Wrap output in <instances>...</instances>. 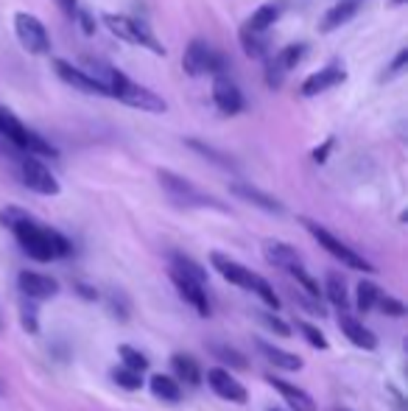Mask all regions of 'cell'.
I'll return each mask as SVG.
<instances>
[{
  "label": "cell",
  "instance_id": "1",
  "mask_svg": "<svg viewBox=\"0 0 408 411\" xmlns=\"http://www.w3.org/2000/svg\"><path fill=\"white\" fill-rule=\"evenodd\" d=\"M101 20H104V26H106L118 40H123V43H129V45L148 48V50L157 53V56H165V48L160 45V40L151 34V28H148L145 23H140L135 17H126V14H104Z\"/></svg>",
  "mask_w": 408,
  "mask_h": 411
},
{
  "label": "cell",
  "instance_id": "2",
  "mask_svg": "<svg viewBox=\"0 0 408 411\" xmlns=\"http://www.w3.org/2000/svg\"><path fill=\"white\" fill-rule=\"evenodd\" d=\"M157 180L162 185V190H165L177 204H182V207H216V210H224L221 202H216L213 196H207L204 190H199L196 185L187 182L184 177L174 174V171L160 168V171H157Z\"/></svg>",
  "mask_w": 408,
  "mask_h": 411
},
{
  "label": "cell",
  "instance_id": "3",
  "mask_svg": "<svg viewBox=\"0 0 408 411\" xmlns=\"http://www.w3.org/2000/svg\"><path fill=\"white\" fill-rule=\"evenodd\" d=\"M182 67L187 76H221L227 70V59L216 50L213 45L202 43V40H193L190 45L184 48V56H182Z\"/></svg>",
  "mask_w": 408,
  "mask_h": 411
},
{
  "label": "cell",
  "instance_id": "4",
  "mask_svg": "<svg viewBox=\"0 0 408 411\" xmlns=\"http://www.w3.org/2000/svg\"><path fill=\"white\" fill-rule=\"evenodd\" d=\"M302 224H305V229L314 235L319 241V246H324L336 261H341L344 266H350V269H358V272H375V266L369 263V261H363L361 255L355 252V249H350L341 238H336L333 232L327 227H321V224H316V221H311V219H302Z\"/></svg>",
  "mask_w": 408,
  "mask_h": 411
},
{
  "label": "cell",
  "instance_id": "5",
  "mask_svg": "<svg viewBox=\"0 0 408 411\" xmlns=\"http://www.w3.org/2000/svg\"><path fill=\"white\" fill-rule=\"evenodd\" d=\"M14 238H17V243L23 246V252H28L34 261H40V263H48V261H56L53 258V249H50V238H48V227L43 224H37L31 216H26V219H20L14 227Z\"/></svg>",
  "mask_w": 408,
  "mask_h": 411
},
{
  "label": "cell",
  "instance_id": "6",
  "mask_svg": "<svg viewBox=\"0 0 408 411\" xmlns=\"http://www.w3.org/2000/svg\"><path fill=\"white\" fill-rule=\"evenodd\" d=\"M14 31H17V40L20 45L26 48L28 53H48L50 50V37H48V28L43 26L40 17L28 14V11H17L14 14Z\"/></svg>",
  "mask_w": 408,
  "mask_h": 411
},
{
  "label": "cell",
  "instance_id": "7",
  "mask_svg": "<svg viewBox=\"0 0 408 411\" xmlns=\"http://www.w3.org/2000/svg\"><path fill=\"white\" fill-rule=\"evenodd\" d=\"M302 56H305V45H302V43L282 48L274 59H269V65H266V84H269L272 90H280L282 82H285V76L302 62Z\"/></svg>",
  "mask_w": 408,
  "mask_h": 411
},
{
  "label": "cell",
  "instance_id": "8",
  "mask_svg": "<svg viewBox=\"0 0 408 411\" xmlns=\"http://www.w3.org/2000/svg\"><path fill=\"white\" fill-rule=\"evenodd\" d=\"M112 98H118V101H123L135 109H143V112H165L168 109V104L157 92H151L148 87H140L132 79H123V84L115 90Z\"/></svg>",
  "mask_w": 408,
  "mask_h": 411
},
{
  "label": "cell",
  "instance_id": "9",
  "mask_svg": "<svg viewBox=\"0 0 408 411\" xmlns=\"http://www.w3.org/2000/svg\"><path fill=\"white\" fill-rule=\"evenodd\" d=\"M207 383L210 389L221 398V400H229V403H246L249 395H246V386L232 375V369L227 366H216L207 372Z\"/></svg>",
  "mask_w": 408,
  "mask_h": 411
},
{
  "label": "cell",
  "instance_id": "10",
  "mask_svg": "<svg viewBox=\"0 0 408 411\" xmlns=\"http://www.w3.org/2000/svg\"><path fill=\"white\" fill-rule=\"evenodd\" d=\"M20 177H23L26 187H31V190L40 193V196H56V193H59V182H56V177L48 171L40 160L26 157V160L20 163Z\"/></svg>",
  "mask_w": 408,
  "mask_h": 411
},
{
  "label": "cell",
  "instance_id": "11",
  "mask_svg": "<svg viewBox=\"0 0 408 411\" xmlns=\"http://www.w3.org/2000/svg\"><path fill=\"white\" fill-rule=\"evenodd\" d=\"M53 70H56V76H59L62 82H67V84L76 87V90L90 92V95H109L104 84H98L92 76H87L82 67H76V65L67 62V59H53Z\"/></svg>",
  "mask_w": 408,
  "mask_h": 411
},
{
  "label": "cell",
  "instance_id": "12",
  "mask_svg": "<svg viewBox=\"0 0 408 411\" xmlns=\"http://www.w3.org/2000/svg\"><path fill=\"white\" fill-rule=\"evenodd\" d=\"M210 261H213L216 272L221 274L224 280H229L232 285H238V288H246V291H255V285H258L260 274L249 272L246 266L235 263L232 258H227V255H221V252H213V255H210Z\"/></svg>",
  "mask_w": 408,
  "mask_h": 411
},
{
  "label": "cell",
  "instance_id": "13",
  "mask_svg": "<svg viewBox=\"0 0 408 411\" xmlns=\"http://www.w3.org/2000/svg\"><path fill=\"white\" fill-rule=\"evenodd\" d=\"M213 101L224 115H238L243 109V92L238 90V84L229 76H216L213 82Z\"/></svg>",
  "mask_w": 408,
  "mask_h": 411
},
{
  "label": "cell",
  "instance_id": "14",
  "mask_svg": "<svg viewBox=\"0 0 408 411\" xmlns=\"http://www.w3.org/2000/svg\"><path fill=\"white\" fill-rule=\"evenodd\" d=\"M229 193L232 196H238V199H243V202H249V204H255V207H260V210H266V213H285V207H282V202L280 199H274L272 193H266V190H260V187H255V185L249 182H232L229 185Z\"/></svg>",
  "mask_w": 408,
  "mask_h": 411
},
{
  "label": "cell",
  "instance_id": "15",
  "mask_svg": "<svg viewBox=\"0 0 408 411\" xmlns=\"http://www.w3.org/2000/svg\"><path fill=\"white\" fill-rule=\"evenodd\" d=\"M17 285H20V291H23L28 300H50V297L59 294V283H56L53 277L40 272H20Z\"/></svg>",
  "mask_w": 408,
  "mask_h": 411
},
{
  "label": "cell",
  "instance_id": "16",
  "mask_svg": "<svg viewBox=\"0 0 408 411\" xmlns=\"http://www.w3.org/2000/svg\"><path fill=\"white\" fill-rule=\"evenodd\" d=\"M171 280H174L177 291L184 297V302H190L199 317H210V302H207V294H204L202 283H196V280H190V277H184L180 272H171Z\"/></svg>",
  "mask_w": 408,
  "mask_h": 411
},
{
  "label": "cell",
  "instance_id": "17",
  "mask_svg": "<svg viewBox=\"0 0 408 411\" xmlns=\"http://www.w3.org/2000/svg\"><path fill=\"white\" fill-rule=\"evenodd\" d=\"M347 79V73L338 67V65H330V67H324V70H319L314 76H308L305 82H302V95L305 98H314L319 92L330 90V87H336V84H341Z\"/></svg>",
  "mask_w": 408,
  "mask_h": 411
},
{
  "label": "cell",
  "instance_id": "18",
  "mask_svg": "<svg viewBox=\"0 0 408 411\" xmlns=\"http://www.w3.org/2000/svg\"><path fill=\"white\" fill-rule=\"evenodd\" d=\"M266 380L282 395V400H285L294 411H316L314 398H311L305 389H299V386H294V383H288V380H282V378H274V375H269Z\"/></svg>",
  "mask_w": 408,
  "mask_h": 411
},
{
  "label": "cell",
  "instance_id": "19",
  "mask_svg": "<svg viewBox=\"0 0 408 411\" xmlns=\"http://www.w3.org/2000/svg\"><path fill=\"white\" fill-rule=\"evenodd\" d=\"M263 252H266L269 263H274L277 269H282V272H288V274L294 272L297 266H302L299 252H297L294 246H288V243H280V241H266Z\"/></svg>",
  "mask_w": 408,
  "mask_h": 411
},
{
  "label": "cell",
  "instance_id": "20",
  "mask_svg": "<svg viewBox=\"0 0 408 411\" xmlns=\"http://www.w3.org/2000/svg\"><path fill=\"white\" fill-rule=\"evenodd\" d=\"M338 327H341V333H344L355 347H361V350H377V336H375L372 330H366L358 319L347 317L344 311H341V317H338Z\"/></svg>",
  "mask_w": 408,
  "mask_h": 411
},
{
  "label": "cell",
  "instance_id": "21",
  "mask_svg": "<svg viewBox=\"0 0 408 411\" xmlns=\"http://www.w3.org/2000/svg\"><path fill=\"white\" fill-rule=\"evenodd\" d=\"M358 9H361V0H341V3H336V6L324 14V20H321V31L330 34V31H336L338 26L350 23V20L358 14Z\"/></svg>",
  "mask_w": 408,
  "mask_h": 411
},
{
  "label": "cell",
  "instance_id": "22",
  "mask_svg": "<svg viewBox=\"0 0 408 411\" xmlns=\"http://www.w3.org/2000/svg\"><path fill=\"white\" fill-rule=\"evenodd\" d=\"M171 369H174V375L180 378L184 386H199L202 378H204L199 361H196L193 356H187V353H177V356L171 358Z\"/></svg>",
  "mask_w": 408,
  "mask_h": 411
},
{
  "label": "cell",
  "instance_id": "23",
  "mask_svg": "<svg viewBox=\"0 0 408 411\" xmlns=\"http://www.w3.org/2000/svg\"><path fill=\"white\" fill-rule=\"evenodd\" d=\"M282 11H285V3H282V0L266 3V6H260L258 11H252V17L246 20V28H249V31H269L274 23L282 17Z\"/></svg>",
  "mask_w": 408,
  "mask_h": 411
},
{
  "label": "cell",
  "instance_id": "24",
  "mask_svg": "<svg viewBox=\"0 0 408 411\" xmlns=\"http://www.w3.org/2000/svg\"><path fill=\"white\" fill-rule=\"evenodd\" d=\"M255 347L260 350V356L269 364L280 366V369H302V358L294 356V353H288V350H280V347H274V344L263 341V339H255Z\"/></svg>",
  "mask_w": 408,
  "mask_h": 411
},
{
  "label": "cell",
  "instance_id": "25",
  "mask_svg": "<svg viewBox=\"0 0 408 411\" xmlns=\"http://www.w3.org/2000/svg\"><path fill=\"white\" fill-rule=\"evenodd\" d=\"M171 272H180L184 277H190V280H196V283H207V272L193 261V258H187V255H182V252H171Z\"/></svg>",
  "mask_w": 408,
  "mask_h": 411
},
{
  "label": "cell",
  "instance_id": "26",
  "mask_svg": "<svg viewBox=\"0 0 408 411\" xmlns=\"http://www.w3.org/2000/svg\"><path fill=\"white\" fill-rule=\"evenodd\" d=\"M324 291H327V300L338 308V311H347L350 308V297H347V285H344V277L338 272H330L327 274V285H324Z\"/></svg>",
  "mask_w": 408,
  "mask_h": 411
},
{
  "label": "cell",
  "instance_id": "27",
  "mask_svg": "<svg viewBox=\"0 0 408 411\" xmlns=\"http://www.w3.org/2000/svg\"><path fill=\"white\" fill-rule=\"evenodd\" d=\"M151 392H154L160 400H168V403H180L182 400L180 383H177L171 375H154V378H151Z\"/></svg>",
  "mask_w": 408,
  "mask_h": 411
},
{
  "label": "cell",
  "instance_id": "28",
  "mask_svg": "<svg viewBox=\"0 0 408 411\" xmlns=\"http://www.w3.org/2000/svg\"><path fill=\"white\" fill-rule=\"evenodd\" d=\"M0 135L6 140H11L17 148L23 146V137H26V126L17 121V115H11L6 106H0Z\"/></svg>",
  "mask_w": 408,
  "mask_h": 411
},
{
  "label": "cell",
  "instance_id": "29",
  "mask_svg": "<svg viewBox=\"0 0 408 411\" xmlns=\"http://www.w3.org/2000/svg\"><path fill=\"white\" fill-rule=\"evenodd\" d=\"M187 146H190L196 154H202L204 160H210V163H216V165H221V168H235V163H232L229 154L213 148V146H207V143H202V140H196V137H187Z\"/></svg>",
  "mask_w": 408,
  "mask_h": 411
},
{
  "label": "cell",
  "instance_id": "30",
  "mask_svg": "<svg viewBox=\"0 0 408 411\" xmlns=\"http://www.w3.org/2000/svg\"><path fill=\"white\" fill-rule=\"evenodd\" d=\"M241 45H243V53L246 56H252V59H260V56H266V37H263V31H249V28H243L241 31Z\"/></svg>",
  "mask_w": 408,
  "mask_h": 411
},
{
  "label": "cell",
  "instance_id": "31",
  "mask_svg": "<svg viewBox=\"0 0 408 411\" xmlns=\"http://www.w3.org/2000/svg\"><path fill=\"white\" fill-rule=\"evenodd\" d=\"M20 148H26L28 154H40V157H56V154H59L45 137L31 132V129H26V137H23V146H20Z\"/></svg>",
  "mask_w": 408,
  "mask_h": 411
},
{
  "label": "cell",
  "instance_id": "32",
  "mask_svg": "<svg viewBox=\"0 0 408 411\" xmlns=\"http://www.w3.org/2000/svg\"><path fill=\"white\" fill-rule=\"evenodd\" d=\"M377 297H380L377 285H375V283H369V280H363V283H358V291H355V308H358L361 314H369V311L375 308Z\"/></svg>",
  "mask_w": 408,
  "mask_h": 411
},
{
  "label": "cell",
  "instance_id": "33",
  "mask_svg": "<svg viewBox=\"0 0 408 411\" xmlns=\"http://www.w3.org/2000/svg\"><path fill=\"white\" fill-rule=\"evenodd\" d=\"M112 380H115L118 386L129 389V392H137V389L143 386V372L129 369V366H118V369H112Z\"/></svg>",
  "mask_w": 408,
  "mask_h": 411
},
{
  "label": "cell",
  "instance_id": "34",
  "mask_svg": "<svg viewBox=\"0 0 408 411\" xmlns=\"http://www.w3.org/2000/svg\"><path fill=\"white\" fill-rule=\"evenodd\" d=\"M210 353L221 361V364H227L229 369H246V358L238 353V350H232V347H224V344H213L210 347Z\"/></svg>",
  "mask_w": 408,
  "mask_h": 411
},
{
  "label": "cell",
  "instance_id": "35",
  "mask_svg": "<svg viewBox=\"0 0 408 411\" xmlns=\"http://www.w3.org/2000/svg\"><path fill=\"white\" fill-rule=\"evenodd\" d=\"M118 353H121V358H123V366L137 369V372H145V369H148V358H145L140 350H135V347L121 344V347H118Z\"/></svg>",
  "mask_w": 408,
  "mask_h": 411
},
{
  "label": "cell",
  "instance_id": "36",
  "mask_svg": "<svg viewBox=\"0 0 408 411\" xmlns=\"http://www.w3.org/2000/svg\"><path fill=\"white\" fill-rule=\"evenodd\" d=\"M297 330L308 339V344H314L316 350H327L330 347V341H327V336L319 330L316 324H311V322H297Z\"/></svg>",
  "mask_w": 408,
  "mask_h": 411
},
{
  "label": "cell",
  "instance_id": "37",
  "mask_svg": "<svg viewBox=\"0 0 408 411\" xmlns=\"http://www.w3.org/2000/svg\"><path fill=\"white\" fill-rule=\"evenodd\" d=\"M106 302H109V311H112V314H115L118 319H121V322L129 319L132 308H129V300H126V297H123L121 291H115V288H112V291L106 294Z\"/></svg>",
  "mask_w": 408,
  "mask_h": 411
},
{
  "label": "cell",
  "instance_id": "38",
  "mask_svg": "<svg viewBox=\"0 0 408 411\" xmlns=\"http://www.w3.org/2000/svg\"><path fill=\"white\" fill-rule=\"evenodd\" d=\"M386 317H406V305H403V300H397V297H377V302H375Z\"/></svg>",
  "mask_w": 408,
  "mask_h": 411
},
{
  "label": "cell",
  "instance_id": "39",
  "mask_svg": "<svg viewBox=\"0 0 408 411\" xmlns=\"http://www.w3.org/2000/svg\"><path fill=\"white\" fill-rule=\"evenodd\" d=\"M255 294H258V297H260V300H263L269 308H274V311L280 308V297L274 294L272 283H269L266 277H260V280H258V285H255Z\"/></svg>",
  "mask_w": 408,
  "mask_h": 411
},
{
  "label": "cell",
  "instance_id": "40",
  "mask_svg": "<svg viewBox=\"0 0 408 411\" xmlns=\"http://www.w3.org/2000/svg\"><path fill=\"white\" fill-rule=\"evenodd\" d=\"M20 317H23V327H26L28 333H37V330H40V324H37V308H34V305L26 302V305L20 308Z\"/></svg>",
  "mask_w": 408,
  "mask_h": 411
},
{
  "label": "cell",
  "instance_id": "41",
  "mask_svg": "<svg viewBox=\"0 0 408 411\" xmlns=\"http://www.w3.org/2000/svg\"><path fill=\"white\" fill-rule=\"evenodd\" d=\"M76 20H79V26H82V31L90 37V34H95V20L90 17V11H84V9H76V14H73Z\"/></svg>",
  "mask_w": 408,
  "mask_h": 411
},
{
  "label": "cell",
  "instance_id": "42",
  "mask_svg": "<svg viewBox=\"0 0 408 411\" xmlns=\"http://www.w3.org/2000/svg\"><path fill=\"white\" fill-rule=\"evenodd\" d=\"M406 65H408V50L403 48V50L395 56V62H392V67H389V73H386V76H389V79H392V76H400V73L406 70Z\"/></svg>",
  "mask_w": 408,
  "mask_h": 411
},
{
  "label": "cell",
  "instance_id": "43",
  "mask_svg": "<svg viewBox=\"0 0 408 411\" xmlns=\"http://www.w3.org/2000/svg\"><path fill=\"white\" fill-rule=\"evenodd\" d=\"M260 319L266 322V324L272 327L274 333H280V336H291V327H288V324H285L282 319H274L272 314H260Z\"/></svg>",
  "mask_w": 408,
  "mask_h": 411
},
{
  "label": "cell",
  "instance_id": "44",
  "mask_svg": "<svg viewBox=\"0 0 408 411\" xmlns=\"http://www.w3.org/2000/svg\"><path fill=\"white\" fill-rule=\"evenodd\" d=\"M330 148H333V137H327V140H324V146L314 151V160H316V163H324V160H327V154H330Z\"/></svg>",
  "mask_w": 408,
  "mask_h": 411
},
{
  "label": "cell",
  "instance_id": "45",
  "mask_svg": "<svg viewBox=\"0 0 408 411\" xmlns=\"http://www.w3.org/2000/svg\"><path fill=\"white\" fill-rule=\"evenodd\" d=\"M65 14H76V9H79V0H53Z\"/></svg>",
  "mask_w": 408,
  "mask_h": 411
},
{
  "label": "cell",
  "instance_id": "46",
  "mask_svg": "<svg viewBox=\"0 0 408 411\" xmlns=\"http://www.w3.org/2000/svg\"><path fill=\"white\" fill-rule=\"evenodd\" d=\"M76 288H79L82 297H87V300H98V291H95V288H87L84 283H76Z\"/></svg>",
  "mask_w": 408,
  "mask_h": 411
},
{
  "label": "cell",
  "instance_id": "47",
  "mask_svg": "<svg viewBox=\"0 0 408 411\" xmlns=\"http://www.w3.org/2000/svg\"><path fill=\"white\" fill-rule=\"evenodd\" d=\"M403 3H406V0H392V6H403Z\"/></svg>",
  "mask_w": 408,
  "mask_h": 411
},
{
  "label": "cell",
  "instance_id": "48",
  "mask_svg": "<svg viewBox=\"0 0 408 411\" xmlns=\"http://www.w3.org/2000/svg\"><path fill=\"white\" fill-rule=\"evenodd\" d=\"M333 411H350V409H333Z\"/></svg>",
  "mask_w": 408,
  "mask_h": 411
},
{
  "label": "cell",
  "instance_id": "49",
  "mask_svg": "<svg viewBox=\"0 0 408 411\" xmlns=\"http://www.w3.org/2000/svg\"><path fill=\"white\" fill-rule=\"evenodd\" d=\"M0 395H3V383H0Z\"/></svg>",
  "mask_w": 408,
  "mask_h": 411
},
{
  "label": "cell",
  "instance_id": "50",
  "mask_svg": "<svg viewBox=\"0 0 408 411\" xmlns=\"http://www.w3.org/2000/svg\"><path fill=\"white\" fill-rule=\"evenodd\" d=\"M272 411H274V409H272Z\"/></svg>",
  "mask_w": 408,
  "mask_h": 411
}]
</instances>
